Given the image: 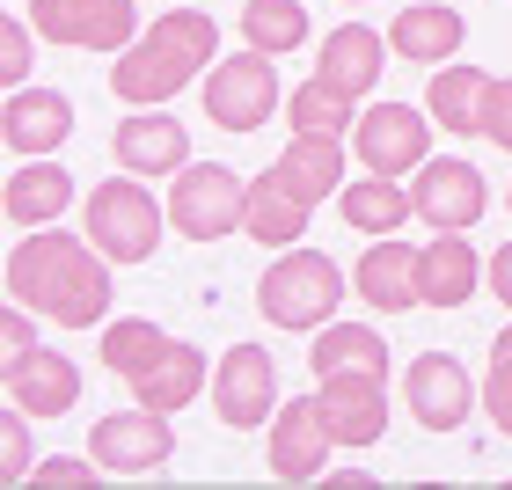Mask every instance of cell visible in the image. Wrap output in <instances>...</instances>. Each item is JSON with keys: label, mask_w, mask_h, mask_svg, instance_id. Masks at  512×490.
<instances>
[{"label": "cell", "mask_w": 512, "mask_h": 490, "mask_svg": "<svg viewBox=\"0 0 512 490\" xmlns=\"http://www.w3.org/2000/svg\"><path fill=\"white\" fill-rule=\"evenodd\" d=\"M110 256L74 235V227H22V242L8 249V300L37 308L59 330H103L110 322Z\"/></svg>", "instance_id": "6da1fadb"}, {"label": "cell", "mask_w": 512, "mask_h": 490, "mask_svg": "<svg viewBox=\"0 0 512 490\" xmlns=\"http://www.w3.org/2000/svg\"><path fill=\"white\" fill-rule=\"evenodd\" d=\"M213 66H220V22L205 8H169L110 59V96L132 103V110H161L198 74H213Z\"/></svg>", "instance_id": "7a4b0ae2"}, {"label": "cell", "mask_w": 512, "mask_h": 490, "mask_svg": "<svg viewBox=\"0 0 512 490\" xmlns=\"http://www.w3.org/2000/svg\"><path fill=\"white\" fill-rule=\"evenodd\" d=\"M169 235V198L147 191V176H103L88 183V242H96L110 264H147Z\"/></svg>", "instance_id": "3957f363"}, {"label": "cell", "mask_w": 512, "mask_h": 490, "mask_svg": "<svg viewBox=\"0 0 512 490\" xmlns=\"http://www.w3.org/2000/svg\"><path fill=\"white\" fill-rule=\"evenodd\" d=\"M337 300H344V271L308 242L278 249V264L256 278V308H264L271 330H322L337 315Z\"/></svg>", "instance_id": "277c9868"}, {"label": "cell", "mask_w": 512, "mask_h": 490, "mask_svg": "<svg viewBox=\"0 0 512 490\" xmlns=\"http://www.w3.org/2000/svg\"><path fill=\"white\" fill-rule=\"evenodd\" d=\"M242 205H249V183L227 169V161H191V169L169 176V227L183 242L242 235Z\"/></svg>", "instance_id": "5b68a950"}, {"label": "cell", "mask_w": 512, "mask_h": 490, "mask_svg": "<svg viewBox=\"0 0 512 490\" xmlns=\"http://www.w3.org/2000/svg\"><path fill=\"white\" fill-rule=\"evenodd\" d=\"M286 110V81H278L271 52H235L205 74V118L220 132H264V118Z\"/></svg>", "instance_id": "8992f818"}, {"label": "cell", "mask_w": 512, "mask_h": 490, "mask_svg": "<svg viewBox=\"0 0 512 490\" xmlns=\"http://www.w3.org/2000/svg\"><path fill=\"white\" fill-rule=\"evenodd\" d=\"M352 161L366 176H417L432 161V110L417 103H366L352 125Z\"/></svg>", "instance_id": "52a82bcc"}, {"label": "cell", "mask_w": 512, "mask_h": 490, "mask_svg": "<svg viewBox=\"0 0 512 490\" xmlns=\"http://www.w3.org/2000/svg\"><path fill=\"white\" fill-rule=\"evenodd\" d=\"M88 454L103 461V476H154L176 461V425H169V410H147V403L110 410L88 425Z\"/></svg>", "instance_id": "ba28073f"}, {"label": "cell", "mask_w": 512, "mask_h": 490, "mask_svg": "<svg viewBox=\"0 0 512 490\" xmlns=\"http://www.w3.org/2000/svg\"><path fill=\"white\" fill-rule=\"evenodd\" d=\"M213 417L227 432H264L278 417V359L264 344H235L213 366Z\"/></svg>", "instance_id": "9c48e42d"}, {"label": "cell", "mask_w": 512, "mask_h": 490, "mask_svg": "<svg viewBox=\"0 0 512 490\" xmlns=\"http://www.w3.org/2000/svg\"><path fill=\"white\" fill-rule=\"evenodd\" d=\"M403 403H410V417L425 432H461L483 410V388L469 381V366L454 352H417L403 366Z\"/></svg>", "instance_id": "30bf717a"}, {"label": "cell", "mask_w": 512, "mask_h": 490, "mask_svg": "<svg viewBox=\"0 0 512 490\" xmlns=\"http://www.w3.org/2000/svg\"><path fill=\"white\" fill-rule=\"evenodd\" d=\"M330 454H337V439H330V425H322V403H315V395L278 403L271 439H264V469H271L278 483H322V476H330Z\"/></svg>", "instance_id": "8fae6325"}, {"label": "cell", "mask_w": 512, "mask_h": 490, "mask_svg": "<svg viewBox=\"0 0 512 490\" xmlns=\"http://www.w3.org/2000/svg\"><path fill=\"white\" fill-rule=\"evenodd\" d=\"M315 403H322V425H330V439L344 454L381 447V432H388V373H322Z\"/></svg>", "instance_id": "7c38bea8"}, {"label": "cell", "mask_w": 512, "mask_h": 490, "mask_svg": "<svg viewBox=\"0 0 512 490\" xmlns=\"http://www.w3.org/2000/svg\"><path fill=\"white\" fill-rule=\"evenodd\" d=\"M410 198H417V220L425 227H469L483 220V205H491V183H483L476 161H454V154H439L425 161V169L410 176Z\"/></svg>", "instance_id": "4fadbf2b"}, {"label": "cell", "mask_w": 512, "mask_h": 490, "mask_svg": "<svg viewBox=\"0 0 512 490\" xmlns=\"http://www.w3.org/2000/svg\"><path fill=\"white\" fill-rule=\"evenodd\" d=\"M0 139H8L15 161L59 154L66 139H74V103H66L59 88H44V81H22V88H8V103H0Z\"/></svg>", "instance_id": "5bb4252c"}, {"label": "cell", "mask_w": 512, "mask_h": 490, "mask_svg": "<svg viewBox=\"0 0 512 490\" xmlns=\"http://www.w3.org/2000/svg\"><path fill=\"white\" fill-rule=\"evenodd\" d=\"M0 395H8L15 410H30V417H66L81 403V366L52 352V344H30L22 359L0 366Z\"/></svg>", "instance_id": "9a60e30c"}, {"label": "cell", "mask_w": 512, "mask_h": 490, "mask_svg": "<svg viewBox=\"0 0 512 490\" xmlns=\"http://www.w3.org/2000/svg\"><path fill=\"white\" fill-rule=\"evenodd\" d=\"M110 161H118L125 176H176L191 169V132H183V118H169V110H132V118L110 132Z\"/></svg>", "instance_id": "2e32d148"}, {"label": "cell", "mask_w": 512, "mask_h": 490, "mask_svg": "<svg viewBox=\"0 0 512 490\" xmlns=\"http://www.w3.org/2000/svg\"><path fill=\"white\" fill-rule=\"evenodd\" d=\"M417 256L425 249H410L403 235H374L359 256V271H352V293L366 300V308H381V315H410V308H425V286H417Z\"/></svg>", "instance_id": "e0dca14e"}, {"label": "cell", "mask_w": 512, "mask_h": 490, "mask_svg": "<svg viewBox=\"0 0 512 490\" xmlns=\"http://www.w3.org/2000/svg\"><path fill=\"white\" fill-rule=\"evenodd\" d=\"M381 66H388V37L366 30V22H337V30L315 44V81H330L337 96H352V103H366L381 88Z\"/></svg>", "instance_id": "ac0fdd59"}, {"label": "cell", "mask_w": 512, "mask_h": 490, "mask_svg": "<svg viewBox=\"0 0 512 490\" xmlns=\"http://www.w3.org/2000/svg\"><path fill=\"white\" fill-rule=\"evenodd\" d=\"M344 161H352V139H330V132H293L286 139V154L271 161L278 169V183L300 198V205H322V198H337L344 183Z\"/></svg>", "instance_id": "d6986e66"}, {"label": "cell", "mask_w": 512, "mask_h": 490, "mask_svg": "<svg viewBox=\"0 0 512 490\" xmlns=\"http://www.w3.org/2000/svg\"><path fill=\"white\" fill-rule=\"evenodd\" d=\"M417 286H425V308H469L483 293V256L461 227H432L425 256H417Z\"/></svg>", "instance_id": "ffe728a7"}, {"label": "cell", "mask_w": 512, "mask_h": 490, "mask_svg": "<svg viewBox=\"0 0 512 490\" xmlns=\"http://www.w3.org/2000/svg\"><path fill=\"white\" fill-rule=\"evenodd\" d=\"M125 388H132V403L169 410V417H176V410H191L198 395H205V352H198L191 337H169V344H161V352L139 366Z\"/></svg>", "instance_id": "44dd1931"}, {"label": "cell", "mask_w": 512, "mask_h": 490, "mask_svg": "<svg viewBox=\"0 0 512 490\" xmlns=\"http://www.w3.org/2000/svg\"><path fill=\"white\" fill-rule=\"evenodd\" d=\"M461 44H469V22H461L454 0H417V8L388 22V52H403L417 66H447V59H461Z\"/></svg>", "instance_id": "7402d4cb"}, {"label": "cell", "mask_w": 512, "mask_h": 490, "mask_svg": "<svg viewBox=\"0 0 512 490\" xmlns=\"http://www.w3.org/2000/svg\"><path fill=\"white\" fill-rule=\"evenodd\" d=\"M66 205H74V169H59L52 154L15 161L8 191H0V213L15 227H52V220H66Z\"/></svg>", "instance_id": "603a6c76"}, {"label": "cell", "mask_w": 512, "mask_h": 490, "mask_svg": "<svg viewBox=\"0 0 512 490\" xmlns=\"http://www.w3.org/2000/svg\"><path fill=\"white\" fill-rule=\"evenodd\" d=\"M483 103H491V74H483V66H469V59L432 66V81H425V110H432V125H439V132L476 139V132H483Z\"/></svg>", "instance_id": "cb8c5ba5"}, {"label": "cell", "mask_w": 512, "mask_h": 490, "mask_svg": "<svg viewBox=\"0 0 512 490\" xmlns=\"http://www.w3.org/2000/svg\"><path fill=\"white\" fill-rule=\"evenodd\" d=\"M337 213H344V227H359V235L374 242V235H403L417 220V198H410L403 176H352L337 191Z\"/></svg>", "instance_id": "d4e9b609"}, {"label": "cell", "mask_w": 512, "mask_h": 490, "mask_svg": "<svg viewBox=\"0 0 512 490\" xmlns=\"http://www.w3.org/2000/svg\"><path fill=\"white\" fill-rule=\"evenodd\" d=\"M308 213L315 205H300L286 183H278V169L249 176V205H242V235L264 242V249H293L300 235H308Z\"/></svg>", "instance_id": "484cf974"}, {"label": "cell", "mask_w": 512, "mask_h": 490, "mask_svg": "<svg viewBox=\"0 0 512 490\" xmlns=\"http://www.w3.org/2000/svg\"><path fill=\"white\" fill-rule=\"evenodd\" d=\"M315 381L322 373H388V337L366 330V322H322V337L308 344Z\"/></svg>", "instance_id": "4316f807"}, {"label": "cell", "mask_w": 512, "mask_h": 490, "mask_svg": "<svg viewBox=\"0 0 512 490\" xmlns=\"http://www.w3.org/2000/svg\"><path fill=\"white\" fill-rule=\"evenodd\" d=\"M286 125L293 132H330V139H352V125H359V103L352 96H337L330 81H300V88H286Z\"/></svg>", "instance_id": "83f0119b"}, {"label": "cell", "mask_w": 512, "mask_h": 490, "mask_svg": "<svg viewBox=\"0 0 512 490\" xmlns=\"http://www.w3.org/2000/svg\"><path fill=\"white\" fill-rule=\"evenodd\" d=\"M242 44L249 52H271V59H286L308 44V8L300 0H249L242 8Z\"/></svg>", "instance_id": "f1b7e54d"}, {"label": "cell", "mask_w": 512, "mask_h": 490, "mask_svg": "<svg viewBox=\"0 0 512 490\" xmlns=\"http://www.w3.org/2000/svg\"><path fill=\"white\" fill-rule=\"evenodd\" d=\"M161 344H169V330L161 322H147V315H118V322H103V337H96V359L118 373V381H132L139 366H147Z\"/></svg>", "instance_id": "f546056e"}, {"label": "cell", "mask_w": 512, "mask_h": 490, "mask_svg": "<svg viewBox=\"0 0 512 490\" xmlns=\"http://www.w3.org/2000/svg\"><path fill=\"white\" fill-rule=\"evenodd\" d=\"M37 44H74L88 52V22H96V0H30Z\"/></svg>", "instance_id": "4dcf8cb0"}, {"label": "cell", "mask_w": 512, "mask_h": 490, "mask_svg": "<svg viewBox=\"0 0 512 490\" xmlns=\"http://www.w3.org/2000/svg\"><path fill=\"white\" fill-rule=\"evenodd\" d=\"M37 22L30 15H0V74H8V88L30 81V59H37Z\"/></svg>", "instance_id": "1f68e13d"}, {"label": "cell", "mask_w": 512, "mask_h": 490, "mask_svg": "<svg viewBox=\"0 0 512 490\" xmlns=\"http://www.w3.org/2000/svg\"><path fill=\"white\" fill-rule=\"evenodd\" d=\"M37 447H30V410H0V476H8V483H22V476H30L37 469V461H30Z\"/></svg>", "instance_id": "d6a6232c"}, {"label": "cell", "mask_w": 512, "mask_h": 490, "mask_svg": "<svg viewBox=\"0 0 512 490\" xmlns=\"http://www.w3.org/2000/svg\"><path fill=\"white\" fill-rule=\"evenodd\" d=\"M483 417L512 439V352H491V373H483Z\"/></svg>", "instance_id": "836d02e7"}, {"label": "cell", "mask_w": 512, "mask_h": 490, "mask_svg": "<svg viewBox=\"0 0 512 490\" xmlns=\"http://www.w3.org/2000/svg\"><path fill=\"white\" fill-rule=\"evenodd\" d=\"M37 308H22V300H8V315H0V359H22L37 344V322H30Z\"/></svg>", "instance_id": "e575fe53"}, {"label": "cell", "mask_w": 512, "mask_h": 490, "mask_svg": "<svg viewBox=\"0 0 512 490\" xmlns=\"http://www.w3.org/2000/svg\"><path fill=\"white\" fill-rule=\"evenodd\" d=\"M483 139H498V154H512V81H491V103H483Z\"/></svg>", "instance_id": "d590c367"}, {"label": "cell", "mask_w": 512, "mask_h": 490, "mask_svg": "<svg viewBox=\"0 0 512 490\" xmlns=\"http://www.w3.org/2000/svg\"><path fill=\"white\" fill-rule=\"evenodd\" d=\"M103 476V461L88 454V461H37L30 469V483H96Z\"/></svg>", "instance_id": "8d00e7d4"}, {"label": "cell", "mask_w": 512, "mask_h": 490, "mask_svg": "<svg viewBox=\"0 0 512 490\" xmlns=\"http://www.w3.org/2000/svg\"><path fill=\"white\" fill-rule=\"evenodd\" d=\"M483 286H491L505 308H512V242H498L491 256H483Z\"/></svg>", "instance_id": "74e56055"}, {"label": "cell", "mask_w": 512, "mask_h": 490, "mask_svg": "<svg viewBox=\"0 0 512 490\" xmlns=\"http://www.w3.org/2000/svg\"><path fill=\"white\" fill-rule=\"evenodd\" d=\"M491 352H512V322H505V330H498V344H491Z\"/></svg>", "instance_id": "f35d334b"}, {"label": "cell", "mask_w": 512, "mask_h": 490, "mask_svg": "<svg viewBox=\"0 0 512 490\" xmlns=\"http://www.w3.org/2000/svg\"><path fill=\"white\" fill-rule=\"evenodd\" d=\"M505 213H512V183H505Z\"/></svg>", "instance_id": "ab89813d"}, {"label": "cell", "mask_w": 512, "mask_h": 490, "mask_svg": "<svg viewBox=\"0 0 512 490\" xmlns=\"http://www.w3.org/2000/svg\"><path fill=\"white\" fill-rule=\"evenodd\" d=\"M352 8H366V0H352Z\"/></svg>", "instance_id": "60d3db41"}]
</instances>
